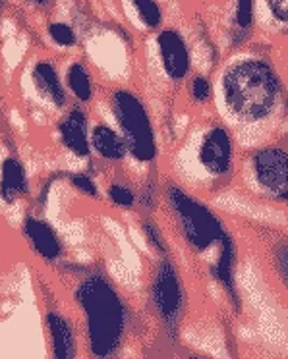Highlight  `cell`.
I'll list each match as a JSON object with an SVG mask.
<instances>
[{
	"instance_id": "obj_19",
	"label": "cell",
	"mask_w": 288,
	"mask_h": 359,
	"mask_svg": "<svg viewBox=\"0 0 288 359\" xmlns=\"http://www.w3.org/2000/svg\"><path fill=\"white\" fill-rule=\"evenodd\" d=\"M186 97L190 104L197 110L213 109V97H215V86H213V74H202L194 72L186 81Z\"/></svg>"
},
{
	"instance_id": "obj_26",
	"label": "cell",
	"mask_w": 288,
	"mask_h": 359,
	"mask_svg": "<svg viewBox=\"0 0 288 359\" xmlns=\"http://www.w3.org/2000/svg\"><path fill=\"white\" fill-rule=\"evenodd\" d=\"M32 2L35 4V6H43V8H45V6H48L53 0H32Z\"/></svg>"
},
{
	"instance_id": "obj_12",
	"label": "cell",
	"mask_w": 288,
	"mask_h": 359,
	"mask_svg": "<svg viewBox=\"0 0 288 359\" xmlns=\"http://www.w3.org/2000/svg\"><path fill=\"white\" fill-rule=\"evenodd\" d=\"M24 238L30 243L33 253L47 263H56L64 255V243L56 228L48 220L37 215H27L24 220Z\"/></svg>"
},
{
	"instance_id": "obj_17",
	"label": "cell",
	"mask_w": 288,
	"mask_h": 359,
	"mask_svg": "<svg viewBox=\"0 0 288 359\" xmlns=\"http://www.w3.org/2000/svg\"><path fill=\"white\" fill-rule=\"evenodd\" d=\"M257 33V0H233L230 50L248 45Z\"/></svg>"
},
{
	"instance_id": "obj_24",
	"label": "cell",
	"mask_w": 288,
	"mask_h": 359,
	"mask_svg": "<svg viewBox=\"0 0 288 359\" xmlns=\"http://www.w3.org/2000/svg\"><path fill=\"white\" fill-rule=\"evenodd\" d=\"M68 182L74 189H78L81 196L91 197V199H99L101 197V189L99 184L95 182V178L87 172H74L68 174Z\"/></svg>"
},
{
	"instance_id": "obj_7",
	"label": "cell",
	"mask_w": 288,
	"mask_h": 359,
	"mask_svg": "<svg viewBox=\"0 0 288 359\" xmlns=\"http://www.w3.org/2000/svg\"><path fill=\"white\" fill-rule=\"evenodd\" d=\"M149 304L159 325L169 338H178L182 320L188 311V290L178 263L171 253L161 255L149 280Z\"/></svg>"
},
{
	"instance_id": "obj_2",
	"label": "cell",
	"mask_w": 288,
	"mask_h": 359,
	"mask_svg": "<svg viewBox=\"0 0 288 359\" xmlns=\"http://www.w3.org/2000/svg\"><path fill=\"white\" fill-rule=\"evenodd\" d=\"M161 199L186 253L205 261V273L223 292L233 313H240V250L238 240L223 215L211 207L209 199L195 196L174 178H169L161 186Z\"/></svg>"
},
{
	"instance_id": "obj_11",
	"label": "cell",
	"mask_w": 288,
	"mask_h": 359,
	"mask_svg": "<svg viewBox=\"0 0 288 359\" xmlns=\"http://www.w3.org/2000/svg\"><path fill=\"white\" fill-rule=\"evenodd\" d=\"M32 86L39 99L56 112H64L68 109L70 93L66 89L64 78L51 60H37L32 68Z\"/></svg>"
},
{
	"instance_id": "obj_8",
	"label": "cell",
	"mask_w": 288,
	"mask_h": 359,
	"mask_svg": "<svg viewBox=\"0 0 288 359\" xmlns=\"http://www.w3.org/2000/svg\"><path fill=\"white\" fill-rule=\"evenodd\" d=\"M157 68L166 83L174 87L186 86L190 76L194 74V48L184 32L178 27H161L153 37Z\"/></svg>"
},
{
	"instance_id": "obj_20",
	"label": "cell",
	"mask_w": 288,
	"mask_h": 359,
	"mask_svg": "<svg viewBox=\"0 0 288 359\" xmlns=\"http://www.w3.org/2000/svg\"><path fill=\"white\" fill-rule=\"evenodd\" d=\"M138 24L148 32H159L164 25V10L159 0H126Z\"/></svg>"
},
{
	"instance_id": "obj_18",
	"label": "cell",
	"mask_w": 288,
	"mask_h": 359,
	"mask_svg": "<svg viewBox=\"0 0 288 359\" xmlns=\"http://www.w3.org/2000/svg\"><path fill=\"white\" fill-rule=\"evenodd\" d=\"M64 83L70 97H74V101L78 104L86 107L95 99L93 76L81 60H74L68 64V68L64 70Z\"/></svg>"
},
{
	"instance_id": "obj_15",
	"label": "cell",
	"mask_w": 288,
	"mask_h": 359,
	"mask_svg": "<svg viewBox=\"0 0 288 359\" xmlns=\"http://www.w3.org/2000/svg\"><path fill=\"white\" fill-rule=\"evenodd\" d=\"M51 340V353L56 359H74L78 358V346H76V328L72 320L64 313L51 309L45 317Z\"/></svg>"
},
{
	"instance_id": "obj_3",
	"label": "cell",
	"mask_w": 288,
	"mask_h": 359,
	"mask_svg": "<svg viewBox=\"0 0 288 359\" xmlns=\"http://www.w3.org/2000/svg\"><path fill=\"white\" fill-rule=\"evenodd\" d=\"M240 145L215 114L202 112L188 124L172 155V176L195 196L213 201L234 184Z\"/></svg>"
},
{
	"instance_id": "obj_4",
	"label": "cell",
	"mask_w": 288,
	"mask_h": 359,
	"mask_svg": "<svg viewBox=\"0 0 288 359\" xmlns=\"http://www.w3.org/2000/svg\"><path fill=\"white\" fill-rule=\"evenodd\" d=\"M74 302L84 317L87 355L114 358L124 348L130 309L122 292L103 271H89L76 284Z\"/></svg>"
},
{
	"instance_id": "obj_14",
	"label": "cell",
	"mask_w": 288,
	"mask_h": 359,
	"mask_svg": "<svg viewBox=\"0 0 288 359\" xmlns=\"http://www.w3.org/2000/svg\"><path fill=\"white\" fill-rule=\"evenodd\" d=\"M91 151L99 161L109 164H120L128 158V145L122 133L109 122L91 124Z\"/></svg>"
},
{
	"instance_id": "obj_23",
	"label": "cell",
	"mask_w": 288,
	"mask_h": 359,
	"mask_svg": "<svg viewBox=\"0 0 288 359\" xmlns=\"http://www.w3.org/2000/svg\"><path fill=\"white\" fill-rule=\"evenodd\" d=\"M48 39L55 43L58 48H72L78 45V35L74 32V27L66 22H53L47 27Z\"/></svg>"
},
{
	"instance_id": "obj_25",
	"label": "cell",
	"mask_w": 288,
	"mask_h": 359,
	"mask_svg": "<svg viewBox=\"0 0 288 359\" xmlns=\"http://www.w3.org/2000/svg\"><path fill=\"white\" fill-rule=\"evenodd\" d=\"M273 53H275V58H277V62H279L282 78H284L288 87V37L287 39L279 41V43H275V45H273Z\"/></svg>"
},
{
	"instance_id": "obj_6",
	"label": "cell",
	"mask_w": 288,
	"mask_h": 359,
	"mask_svg": "<svg viewBox=\"0 0 288 359\" xmlns=\"http://www.w3.org/2000/svg\"><path fill=\"white\" fill-rule=\"evenodd\" d=\"M110 114L128 145V158L140 166H153L161 156L155 122L148 104L132 89L118 87L110 93Z\"/></svg>"
},
{
	"instance_id": "obj_21",
	"label": "cell",
	"mask_w": 288,
	"mask_h": 359,
	"mask_svg": "<svg viewBox=\"0 0 288 359\" xmlns=\"http://www.w3.org/2000/svg\"><path fill=\"white\" fill-rule=\"evenodd\" d=\"M105 194L109 197V201L117 209H122V211H132L136 209V205L140 203V196L138 191L128 184V182H122V180H112Z\"/></svg>"
},
{
	"instance_id": "obj_9",
	"label": "cell",
	"mask_w": 288,
	"mask_h": 359,
	"mask_svg": "<svg viewBox=\"0 0 288 359\" xmlns=\"http://www.w3.org/2000/svg\"><path fill=\"white\" fill-rule=\"evenodd\" d=\"M249 226L254 228V234L261 243L267 273L279 286L280 292H284L288 297V232L280 228L259 226V224L256 226L249 224Z\"/></svg>"
},
{
	"instance_id": "obj_10",
	"label": "cell",
	"mask_w": 288,
	"mask_h": 359,
	"mask_svg": "<svg viewBox=\"0 0 288 359\" xmlns=\"http://www.w3.org/2000/svg\"><path fill=\"white\" fill-rule=\"evenodd\" d=\"M56 135L70 155L87 161L93 155L91 151V124L84 104H74L64 110L60 120L56 122Z\"/></svg>"
},
{
	"instance_id": "obj_5",
	"label": "cell",
	"mask_w": 288,
	"mask_h": 359,
	"mask_svg": "<svg viewBox=\"0 0 288 359\" xmlns=\"http://www.w3.org/2000/svg\"><path fill=\"white\" fill-rule=\"evenodd\" d=\"M249 201L288 217V137L242 149L234 184Z\"/></svg>"
},
{
	"instance_id": "obj_16",
	"label": "cell",
	"mask_w": 288,
	"mask_h": 359,
	"mask_svg": "<svg viewBox=\"0 0 288 359\" xmlns=\"http://www.w3.org/2000/svg\"><path fill=\"white\" fill-rule=\"evenodd\" d=\"M30 194V178L24 163L18 156H6L0 164V199L12 205Z\"/></svg>"
},
{
	"instance_id": "obj_22",
	"label": "cell",
	"mask_w": 288,
	"mask_h": 359,
	"mask_svg": "<svg viewBox=\"0 0 288 359\" xmlns=\"http://www.w3.org/2000/svg\"><path fill=\"white\" fill-rule=\"evenodd\" d=\"M141 232L145 236V242L149 243V248L155 251L159 257L171 253V250H169V242H166L163 230H161V226L157 224L155 220L149 219V217H145V219L141 220Z\"/></svg>"
},
{
	"instance_id": "obj_1",
	"label": "cell",
	"mask_w": 288,
	"mask_h": 359,
	"mask_svg": "<svg viewBox=\"0 0 288 359\" xmlns=\"http://www.w3.org/2000/svg\"><path fill=\"white\" fill-rule=\"evenodd\" d=\"M213 110L240 149L263 145L288 132V87L273 43L259 41L226 53L213 72Z\"/></svg>"
},
{
	"instance_id": "obj_13",
	"label": "cell",
	"mask_w": 288,
	"mask_h": 359,
	"mask_svg": "<svg viewBox=\"0 0 288 359\" xmlns=\"http://www.w3.org/2000/svg\"><path fill=\"white\" fill-rule=\"evenodd\" d=\"M267 43L288 37V0H257V33Z\"/></svg>"
}]
</instances>
